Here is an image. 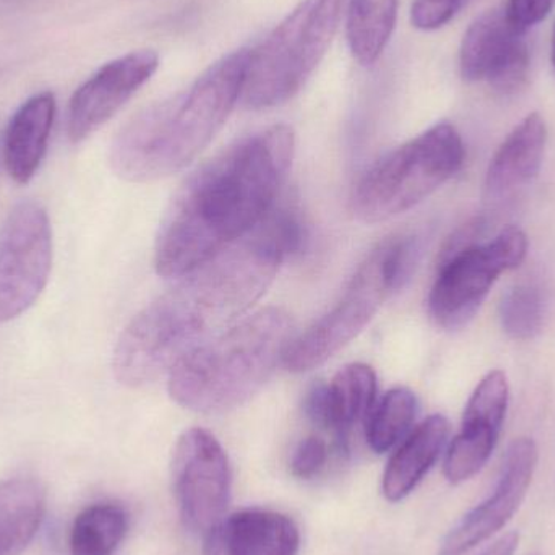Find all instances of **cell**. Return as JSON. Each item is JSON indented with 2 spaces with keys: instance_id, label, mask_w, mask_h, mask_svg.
I'll list each match as a JSON object with an SVG mask.
<instances>
[{
  "instance_id": "cell-1",
  "label": "cell",
  "mask_w": 555,
  "mask_h": 555,
  "mask_svg": "<svg viewBox=\"0 0 555 555\" xmlns=\"http://www.w3.org/2000/svg\"><path fill=\"white\" fill-rule=\"evenodd\" d=\"M307 231L293 207H273L240 243L208 260L133 317L117 339L113 371L126 387L155 384L227 332L269 289Z\"/></svg>"
},
{
  "instance_id": "cell-2",
  "label": "cell",
  "mask_w": 555,
  "mask_h": 555,
  "mask_svg": "<svg viewBox=\"0 0 555 555\" xmlns=\"http://www.w3.org/2000/svg\"><path fill=\"white\" fill-rule=\"evenodd\" d=\"M294 149L293 129L280 124L198 168L179 189L159 227L158 275H188L253 233L275 207Z\"/></svg>"
},
{
  "instance_id": "cell-3",
  "label": "cell",
  "mask_w": 555,
  "mask_h": 555,
  "mask_svg": "<svg viewBox=\"0 0 555 555\" xmlns=\"http://www.w3.org/2000/svg\"><path fill=\"white\" fill-rule=\"evenodd\" d=\"M250 49L215 62L179 96L146 107L111 146V168L133 184L159 181L188 168L223 129L243 98Z\"/></svg>"
},
{
  "instance_id": "cell-4",
  "label": "cell",
  "mask_w": 555,
  "mask_h": 555,
  "mask_svg": "<svg viewBox=\"0 0 555 555\" xmlns=\"http://www.w3.org/2000/svg\"><path fill=\"white\" fill-rule=\"evenodd\" d=\"M293 319L267 307L185 356L168 375L172 400L195 413L234 410L253 398L283 362Z\"/></svg>"
},
{
  "instance_id": "cell-5",
  "label": "cell",
  "mask_w": 555,
  "mask_h": 555,
  "mask_svg": "<svg viewBox=\"0 0 555 555\" xmlns=\"http://www.w3.org/2000/svg\"><path fill=\"white\" fill-rule=\"evenodd\" d=\"M421 244L398 236L378 244L359 267L339 302L306 332L291 339L283 365L291 372L320 367L351 343L374 319L385 300L400 291L420 263Z\"/></svg>"
},
{
  "instance_id": "cell-6",
  "label": "cell",
  "mask_w": 555,
  "mask_h": 555,
  "mask_svg": "<svg viewBox=\"0 0 555 555\" xmlns=\"http://www.w3.org/2000/svg\"><path fill=\"white\" fill-rule=\"evenodd\" d=\"M346 0H300L286 18L250 51L243 104L263 111L293 100L325 59Z\"/></svg>"
},
{
  "instance_id": "cell-7",
  "label": "cell",
  "mask_w": 555,
  "mask_h": 555,
  "mask_svg": "<svg viewBox=\"0 0 555 555\" xmlns=\"http://www.w3.org/2000/svg\"><path fill=\"white\" fill-rule=\"evenodd\" d=\"M465 145L449 122L430 127L365 172L352 194V211L375 224L420 205L462 169Z\"/></svg>"
},
{
  "instance_id": "cell-8",
  "label": "cell",
  "mask_w": 555,
  "mask_h": 555,
  "mask_svg": "<svg viewBox=\"0 0 555 555\" xmlns=\"http://www.w3.org/2000/svg\"><path fill=\"white\" fill-rule=\"evenodd\" d=\"M528 247V236L520 228L505 227L488 243L440 257L439 275L429 294L434 322L449 332L468 325L499 276L525 262Z\"/></svg>"
},
{
  "instance_id": "cell-9",
  "label": "cell",
  "mask_w": 555,
  "mask_h": 555,
  "mask_svg": "<svg viewBox=\"0 0 555 555\" xmlns=\"http://www.w3.org/2000/svg\"><path fill=\"white\" fill-rule=\"evenodd\" d=\"M230 460L217 437L195 427L185 430L172 455V482L185 527L218 540L231 501Z\"/></svg>"
},
{
  "instance_id": "cell-10",
  "label": "cell",
  "mask_w": 555,
  "mask_h": 555,
  "mask_svg": "<svg viewBox=\"0 0 555 555\" xmlns=\"http://www.w3.org/2000/svg\"><path fill=\"white\" fill-rule=\"evenodd\" d=\"M52 267L48 214L36 202L16 205L0 228V325L36 302Z\"/></svg>"
},
{
  "instance_id": "cell-11",
  "label": "cell",
  "mask_w": 555,
  "mask_h": 555,
  "mask_svg": "<svg viewBox=\"0 0 555 555\" xmlns=\"http://www.w3.org/2000/svg\"><path fill=\"white\" fill-rule=\"evenodd\" d=\"M460 75L468 83L486 81L495 93H518L530 75L525 33L512 25L505 9L489 10L469 26L460 46Z\"/></svg>"
},
{
  "instance_id": "cell-12",
  "label": "cell",
  "mask_w": 555,
  "mask_h": 555,
  "mask_svg": "<svg viewBox=\"0 0 555 555\" xmlns=\"http://www.w3.org/2000/svg\"><path fill=\"white\" fill-rule=\"evenodd\" d=\"M158 68L159 54L153 49L132 51L104 64L70 98L68 139L80 143L96 132L152 80Z\"/></svg>"
},
{
  "instance_id": "cell-13",
  "label": "cell",
  "mask_w": 555,
  "mask_h": 555,
  "mask_svg": "<svg viewBox=\"0 0 555 555\" xmlns=\"http://www.w3.org/2000/svg\"><path fill=\"white\" fill-rule=\"evenodd\" d=\"M537 465V442L530 437L515 439L508 447L491 498L465 515L447 534L439 555H463L501 531L520 508Z\"/></svg>"
},
{
  "instance_id": "cell-14",
  "label": "cell",
  "mask_w": 555,
  "mask_h": 555,
  "mask_svg": "<svg viewBox=\"0 0 555 555\" xmlns=\"http://www.w3.org/2000/svg\"><path fill=\"white\" fill-rule=\"evenodd\" d=\"M377 397V375L367 364L346 365L328 385L315 384L304 398V413L317 426L332 430L346 449L352 427L369 416Z\"/></svg>"
},
{
  "instance_id": "cell-15",
  "label": "cell",
  "mask_w": 555,
  "mask_h": 555,
  "mask_svg": "<svg viewBox=\"0 0 555 555\" xmlns=\"http://www.w3.org/2000/svg\"><path fill=\"white\" fill-rule=\"evenodd\" d=\"M546 145V120L540 113L528 114L492 156L486 172V202L501 204L528 188L540 175Z\"/></svg>"
},
{
  "instance_id": "cell-16",
  "label": "cell",
  "mask_w": 555,
  "mask_h": 555,
  "mask_svg": "<svg viewBox=\"0 0 555 555\" xmlns=\"http://www.w3.org/2000/svg\"><path fill=\"white\" fill-rule=\"evenodd\" d=\"M57 103L51 91H42L18 107L3 140V162L16 184H28L48 150Z\"/></svg>"
},
{
  "instance_id": "cell-17",
  "label": "cell",
  "mask_w": 555,
  "mask_h": 555,
  "mask_svg": "<svg viewBox=\"0 0 555 555\" xmlns=\"http://www.w3.org/2000/svg\"><path fill=\"white\" fill-rule=\"evenodd\" d=\"M449 433V420L442 414H433L408 434L382 478V492L387 501H403L416 489L439 460Z\"/></svg>"
},
{
  "instance_id": "cell-18",
  "label": "cell",
  "mask_w": 555,
  "mask_h": 555,
  "mask_svg": "<svg viewBox=\"0 0 555 555\" xmlns=\"http://www.w3.org/2000/svg\"><path fill=\"white\" fill-rule=\"evenodd\" d=\"M227 555H297L296 524L280 512L247 508L228 518L221 528Z\"/></svg>"
},
{
  "instance_id": "cell-19",
  "label": "cell",
  "mask_w": 555,
  "mask_h": 555,
  "mask_svg": "<svg viewBox=\"0 0 555 555\" xmlns=\"http://www.w3.org/2000/svg\"><path fill=\"white\" fill-rule=\"evenodd\" d=\"M46 489L36 479L0 482V555L22 553L41 527Z\"/></svg>"
},
{
  "instance_id": "cell-20",
  "label": "cell",
  "mask_w": 555,
  "mask_h": 555,
  "mask_svg": "<svg viewBox=\"0 0 555 555\" xmlns=\"http://www.w3.org/2000/svg\"><path fill=\"white\" fill-rule=\"evenodd\" d=\"M400 0H346V41L352 59L372 67L384 55L397 28Z\"/></svg>"
},
{
  "instance_id": "cell-21",
  "label": "cell",
  "mask_w": 555,
  "mask_h": 555,
  "mask_svg": "<svg viewBox=\"0 0 555 555\" xmlns=\"http://www.w3.org/2000/svg\"><path fill=\"white\" fill-rule=\"evenodd\" d=\"M502 423L488 417L463 414L462 430L447 450L443 473L452 485H462L478 475L491 459Z\"/></svg>"
},
{
  "instance_id": "cell-22",
  "label": "cell",
  "mask_w": 555,
  "mask_h": 555,
  "mask_svg": "<svg viewBox=\"0 0 555 555\" xmlns=\"http://www.w3.org/2000/svg\"><path fill=\"white\" fill-rule=\"evenodd\" d=\"M129 530L126 511L117 504L85 508L70 531V555H113Z\"/></svg>"
},
{
  "instance_id": "cell-23",
  "label": "cell",
  "mask_w": 555,
  "mask_h": 555,
  "mask_svg": "<svg viewBox=\"0 0 555 555\" xmlns=\"http://www.w3.org/2000/svg\"><path fill=\"white\" fill-rule=\"evenodd\" d=\"M417 416V398L410 388L398 387L387 391L372 408L365 426L369 447L375 453H385L406 439Z\"/></svg>"
},
{
  "instance_id": "cell-24",
  "label": "cell",
  "mask_w": 555,
  "mask_h": 555,
  "mask_svg": "<svg viewBox=\"0 0 555 555\" xmlns=\"http://www.w3.org/2000/svg\"><path fill=\"white\" fill-rule=\"evenodd\" d=\"M544 296L540 286L521 283L511 287L499 306L502 330L517 341L537 338L543 328Z\"/></svg>"
},
{
  "instance_id": "cell-25",
  "label": "cell",
  "mask_w": 555,
  "mask_h": 555,
  "mask_svg": "<svg viewBox=\"0 0 555 555\" xmlns=\"http://www.w3.org/2000/svg\"><path fill=\"white\" fill-rule=\"evenodd\" d=\"M469 0H413L411 23L420 31H436L449 25Z\"/></svg>"
},
{
  "instance_id": "cell-26",
  "label": "cell",
  "mask_w": 555,
  "mask_h": 555,
  "mask_svg": "<svg viewBox=\"0 0 555 555\" xmlns=\"http://www.w3.org/2000/svg\"><path fill=\"white\" fill-rule=\"evenodd\" d=\"M328 462V446L319 436L300 440L291 459V473L299 479H312Z\"/></svg>"
},
{
  "instance_id": "cell-27",
  "label": "cell",
  "mask_w": 555,
  "mask_h": 555,
  "mask_svg": "<svg viewBox=\"0 0 555 555\" xmlns=\"http://www.w3.org/2000/svg\"><path fill=\"white\" fill-rule=\"evenodd\" d=\"M554 5L555 0H508L505 12L512 25L527 35L533 26L547 18Z\"/></svg>"
},
{
  "instance_id": "cell-28",
  "label": "cell",
  "mask_w": 555,
  "mask_h": 555,
  "mask_svg": "<svg viewBox=\"0 0 555 555\" xmlns=\"http://www.w3.org/2000/svg\"><path fill=\"white\" fill-rule=\"evenodd\" d=\"M518 543H520V537L517 533L505 534L504 538L492 544L486 553L481 555H514L517 551Z\"/></svg>"
},
{
  "instance_id": "cell-29",
  "label": "cell",
  "mask_w": 555,
  "mask_h": 555,
  "mask_svg": "<svg viewBox=\"0 0 555 555\" xmlns=\"http://www.w3.org/2000/svg\"><path fill=\"white\" fill-rule=\"evenodd\" d=\"M553 64L555 68V25H554V35H553Z\"/></svg>"
}]
</instances>
